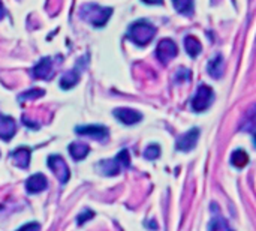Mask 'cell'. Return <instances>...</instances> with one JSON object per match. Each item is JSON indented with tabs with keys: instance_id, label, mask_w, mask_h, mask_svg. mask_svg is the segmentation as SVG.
<instances>
[{
	"instance_id": "obj_1",
	"label": "cell",
	"mask_w": 256,
	"mask_h": 231,
	"mask_svg": "<svg viewBox=\"0 0 256 231\" xmlns=\"http://www.w3.org/2000/svg\"><path fill=\"white\" fill-rule=\"evenodd\" d=\"M154 36H156V27L145 20H139L133 23L128 32V38L139 47H144L148 42H151Z\"/></svg>"
},
{
	"instance_id": "obj_2",
	"label": "cell",
	"mask_w": 256,
	"mask_h": 231,
	"mask_svg": "<svg viewBox=\"0 0 256 231\" xmlns=\"http://www.w3.org/2000/svg\"><path fill=\"white\" fill-rule=\"evenodd\" d=\"M79 14L85 21L92 23L96 27H102V26L107 24V21L113 15V8H104V6H99V5L89 3V5H84L81 8Z\"/></svg>"
},
{
	"instance_id": "obj_3",
	"label": "cell",
	"mask_w": 256,
	"mask_h": 231,
	"mask_svg": "<svg viewBox=\"0 0 256 231\" xmlns=\"http://www.w3.org/2000/svg\"><path fill=\"white\" fill-rule=\"evenodd\" d=\"M129 167H130V156L128 150H122L114 159H105L98 164V170L101 171V174L108 177L117 176L122 171V168H129Z\"/></svg>"
},
{
	"instance_id": "obj_4",
	"label": "cell",
	"mask_w": 256,
	"mask_h": 231,
	"mask_svg": "<svg viewBox=\"0 0 256 231\" xmlns=\"http://www.w3.org/2000/svg\"><path fill=\"white\" fill-rule=\"evenodd\" d=\"M213 99H214L213 89L205 86V84H202V86H199V89L196 90V95L192 99V110L196 111V113L205 111L211 105Z\"/></svg>"
},
{
	"instance_id": "obj_5",
	"label": "cell",
	"mask_w": 256,
	"mask_h": 231,
	"mask_svg": "<svg viewBox=\"0 0 256 231\" xmlns=\"http://www.w3.org/2000/svg\"><path fill=\"white\" fill-rule=\"evenodd\" d=\"M48 167L57 176L60 183H66L69 180V177H70L69 167H67V164L64 162V159L60 155H51L48 158Z\"/></svg>"
},
{
	"instance_id": "obj_6",
	"label": "cell",
	"mask_w": 256,
	"mask_h": 231,
	"mask_svg": "<svg viewBox=\"0 0 256 231\" xmlns=\"http://www.w3.org/2000/svg\"><path fill=\"white\" fill-rule=\"evenodd\" d=\"M179 53V48L173 39H162L156 48V56L162 63H168L171 59H174Z\"/></svg>"
},
{
	"instance_id": "obj_7",
	"label": "cell",
	"mask_w": 256,
	"mask_h": 231,
	"mask_svg": "<svg viewBox=\"0 0 256 231\" xmlns=\"http://www.w3.org/2000/svg\"><path fill=\"white\" fill-rule=\"evenodd\" d=\"M198 137H199V129L192 128V129H191V131H188L185 135L179 137L177 144H176L177 150H182V152H191V150L196 146Z\"/></svg>"
},
{
	"instance_id": "obj_8",
	"label": "cell",
	"mask_w": 256,
	"mask_h": 231,
	"mask_svg": "<svg viewBox=\"0 0 256 231\" xmlns=\"http://www.w3.org/2000/svg\"><path fill=\"white\" fill-rule=\"evenodd\" d=\"M75 132L79 134V135H89V137H93L99 141L105 140L108 137V129L105 126H101V125H87V126H76L75 128Z\"/></svg>"
},
{
	"instance_id": "obj_9",
	"label": "cell",
	"mask_w": 256,
	"mask_h": 231,
	"mask_svg": "<svg viewBox=\"0 0 256 231\" xmlns=\"http://www.w3.org/2000/svg\"><path fill=\"white\" fill-rule=\"evenodd\" d=\"M114 116L125 125L130 126V125H135L138 123L141 119H142V114L136 110H132V108H116L114 110Z\"/></svg>"
},
{
	"instance_id": "obj_10",
	"label": "cell",
	"mask_w": 256,
	"mask_h": 231,
	"mask_svg": "<svg viewBox=\"0 0 256 231\" xmlns=\"http://www.w3.org/2000/svg\"><path fill=\"white\" fill-rule=\"evenodd\" d=\"M48 188V180L44 174L36 173L26 180V189L29 194H39Z\"/></svg>"
},
{
	"instance_id": "obj_11",
	"label": "cell",
	"mask_w": 256,
	"mask_h": 231,
	"mask_svg": "<svg viewBox=\"0 0 256 231\" xmlns=\"http://www.w3.org/2000/svg\"><path fill=\"white\" fill-rule=\"evenodd\" d=\"M241 129L253 135V144L256 146V105H252L246 111L241 122Z\"/></svg>"
},
{
	"instance_id": "obj_12",
	"label": "cell",
	"mask_w": 256,
	"mask_h": 231,
	"mask_svg": "<svg viewBox=\"0 0 256 231\" xmlns=\"http://www.w3.org/2000/svg\"><path fill=\"white\" fill-rule=\"evenodd\" d=\"M15 131H17V128H15L14 119L0 114V138L3 141H9L14 137Z\"/></svg>"
},
{
	"instance_id": "obj_13",
	"label": "cell",
	"mask_w": 256,
	"mask_h": 231,
	"mask_svg": "<svg viewBox=\"0 0 256 231\" xmlns=\"http://www.w3.org/2000/svg\"><path fill=\"white\" fill-rule=\"evenodd\" d=\"M53 74V60L50 57H44L39 60V63L33 68V75L35 78L39 80H47Z\"/></svg>"
},
{
	"instance_id": "obj_14",
	"label": "cell",
	"mask_w": 256,
	"mask_h": 231,
	"mask_svg": "<svg viewBox=\"0 0 256 231\" xmlns=\"http://www.w3.org/2000/svg\"><path fill=\"white\" fill-rule=\"evenodd\" d=\"M30 156H32V153H30V149L29 147H18L15 149L12 153H11V158L14 161V164L20 168H27L29 167V162H30Z\"/></svg>"
},
{
	"instance_id": "obj_15",
	"label": "cell",
	"mask_w": 256,
	"mask_h": 231,
	"mask_svg": "<svg viewBox=\"0 0 256 231\" xmlns=\"http://www.w3.org/2000/svg\"><path fill=\"white\" fill-rule=\"evenodd\" d=\"M69 153H70V156L73 158V161H81L84 159L85 156L89 155V152H90V147L87 144H84V143H72L69 144Z\"/></svg>"
},
{
	"instance_id": "obj_16",
	"label": "cell",
	"mask_w": 256,
	"mask_h": 231,
	"mask_svg": "<svg viewBox=\"0 0 256 231\" xmlns=\"http://www.w3.org/2000/svg\"><path fill=\"white\" fill-rule=\"evenodd\" d=\"M223 66H225L223 57H222V56H214V57L208 62L207 71H208L210 77H213L214 80H219L220 77L223 75Z\"/></svg>"
},
{
	"instance_id": "obj_17",
	"label": "cell",
	"mask_w": 256,
	"mask_h": 231,
	"mask_svg": "<svg viewBox=\"0 0 256 231\" xmlns=\"http://www.w3.org/2000/svg\"><path fill=\"white\" fill-rule=\"evenodd\" d=\"M79 80V71L78 69H72V71H67L60 80V87L67 90V89H72Z\"/></svg>"
},
{
	"instance_id": "obj_18",
	"label": "cell",
	"mask_w": 256,
	"mask_h": 231,
	"mask_svg": "<svg viewBox=\"0 0 256 231\" xmlns=\"http://www.w3.org/2000/svg\"><path fill=\"white\" fill-rule=\"evenodd\" d=\"M208 231H231V230L226 219L220 213L213 212V218L208 224Z\"/></svg>"
},
{
	"instance_id": "obj_19",
	"label": "cell",
	"mask_w": 256,
	"mask_h": 231,
	"mask_svg": "<svg viewBox=\"0 0 256 231\" xmlns=\"http://www.w3.org/2000/svg\"><path fill=\"white\" fill-rule=\"evenodd\" d=\"M231 164L237 168H244L249 164V155L246 153V150H243V149L235 150L231 156Z\"/></svg>"
},
{
	"instance_id": "obj_20",
	"label": "cell",
	"mask_w": 256,
	"mask_h": 231,
	"mask_svg": "<svg viewBox=\"0 0 256 231\" xmlns=\"http://www.w3.org/2000/svg\"><path fill=\"white\" fill-rule=\"evenodd\" d=\"M185 48H186V51H188V54L191 57H196L202 51V47H201L199 41L195 36H188L185 39Z\"/></svg>"
},
{
	"instance_id": "obj_21",
	"label": "cell",
	"mask_w": 256,
	"mask_h": 231,
	"mask_svg": "<svg viewBox=\"0 0 256 231\" xmlns=\"http://www.w3.org/2000/svg\"><path fill=\"white\" fill-rule=\"evenodd\" d=\"M173 5L176 8L177 12H180L182 15H191L193 12V0H173Z\"/></svg>"
},
{
	"instance_id": "obj_22",
	"label": "cell",
	"mask_w": 256,
	"mask_h": 231,
	"mask_svg": "<svg viewBox=\"0 0 256 231\" xmlns=\"http://www.w3.org/2000/svg\"><path fill=\"white\" fill-rule=\"evenodd\" d=\"M44 95H45V92H44L42 89H30V90H27V92L21 93V95L18 96V101L38 99V98H41V96H44Z\"/></svg>"
},
{
	"instance_id": "obj_23",
	"label": "cell",
	"mask_w": 256,
	"mask_h": 231,
	"mask_svg": "<svg viewBox=\"0 0 256 231\" xmlns=\"http://www.w3.org/2000/svg\"><path fill=\"white\" fill-rule=\"evenodd\" d=\"M159 155H160V147H159L157 144H150V146L145 149V152H144V158L148 159V161L157 159Z\"/></svg>"
},
{
	"instance_id": "obj_24",
	"label": "cell",
	"mask_w": 256,
	"mask_h": 231,
	"mask_svg": "<svg viewBox=\"0 0 256 231\" xmlns=\"http://www.w3.org/2000/svg\"><path fill=\"white\" fill-rule=\"evenodd\" d=\"M95 216V213L92 212V210H84L82 213H79L78 215V218H76V222L79 224V225H82V224H85L89 219H92Z\"/></svg>"
},
{
	"instance_id": "obj_25",
	"label": "cell",
	"mask_w": 256,
	"mask_h": 231,
	"mask_svg": "<svg viewBox=\"0 0 256 231\" xmlns=\"http://www.w3.org/2000/svg\"><path fill=\"white\" fill-rule=\"evenodd\" d=\"M189 78H191V72H189L188 69H185V68H182V69L179 71V74L176 75V80H177V83L186 81V80H189Z\"/></svg>"
},
{
	"instance_id": "obj_26",
	"label": "cell",
	"mask_w": 256,
	"mask_h": 231,
	"mask_svg": "<svg viewBox=\"0 0 256 231\" xmlns=\"http://www.w3.org/2000/svg\"><path fill=\"white\" fill-rule=\"evenodd\" d=\"M41 230V225L38 222H29V224H24L23 227H20L17 231H39Z\"/></svg>"
},
{
	"instance_id": "obj_27",
	"label": "cell",
	"mask_w": 256,
	"mask_h": 231,
	"mask_svg": "<svg viewBox=\"0 0 256 231\" xmlns=\"http://www.w3.org/2000/svg\"><path fill=\"white\" fill-rule=\"evenodd\" d=\"M144 3H147V5H160L163 0H142Z\"/></svg>"
},
{
	"instance_id": "obj_28",
	"label": "cell",
	"mask_w": 256,
	"mask_h": 231,
	"mask_svg": "<svg viewBox=\"0 0 256 231\" xmlns=\"http://www.w3.org/2000/svg\"><path fill=\"white\" fill-rule=\"evenodd\" d=\"M6 15V9H5V6H3V3L0 2V20H2L3 17Z\"/></svg>"
}]
</instances>
